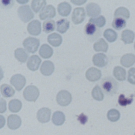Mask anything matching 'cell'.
Here are the masks:
<instances>
[{
  "label": "cell",
  "mask_w": 135,
  "mask_h": 135,
  "mask_svg": "<svg viewBox=\"0 0 135 135\" xmlns=\"http://www.w3.org/2000/svg\"><path fill=\"white\" fill-rule=\"evenodd\" d=\"M101 84L103 90L107 94L113 95L118 91V82L112 77L107 76L103 78L101 82Z\"/></svg>",
  "instance_id": "6da1fadb"
},
{
  "label": "cell",
  "mask_w": 135,
  "mask_h": 135,
  "mask_svg": "<svg viewBox=\"0 0 135 135\" xmlns=\"http://www.w3.org/2000/svg\"><path fill=\"white\" fill-rule=\"evenodd\" d=\"M40 95L38 88L33 85H30L25 88L23 91L24 99L29 102H35Z\"/></svg>",
  "instance_id": "7a4b0ae2"
},
{
  "label": "cell",
  "mask_w": 135,
  "mask_h": 135,
  "mask_svg": "<svg viewBox=\"0 0 135 135\" xmlns=\"http://www.w3.org/2000/svg\"><path fill=\"white\" fill-rule=\"evenodd\" d=\"M17 14L22 21L27 23L34 17V14L28 5L21 6L17 9Z\"/></svg>",
  "instance_id": "3957f363"
},
{
  "label": "cell",
  "mask_w": 135,
  "mask_h": 135,
  "mask_svg": "<svg viewBox=\"0 0 135 135\" xmlns=\"http://www.w3.org/2000/svg\"><path fill=\"white\" fill-rule=\"evenodd\" d=\"M23 45L27 52L34 53L38 48L40 45V41L36 38L28 37L23 41Z\"/></svg>",
  "instance_id": "277c9868"
},
{
  "label": "cell",
  "mask_w": 135,
  "mask_h": 135,
  "mask_svg": "<svg viewBox=\"0 0 135 135\" xmlns=\"http://www.w3.org/2000/svg\"><path fill=\"white\" fill-rule=\"evenodd\" d=\"M56 100L57 103L61 106H67L72 101L71 93L66 90H61L56 95Z\"/></svg>",
  "instance_id": "5b68a950"
},
{
  "label": "cell",
  "mask_w": 135,
  "mask_h": 135,
  "mask_svg": "<svg viewBox=\"0 0 135 135\" xmlns=\"http://www.w3.org/2000/svg\"><path fill=\"white\" fill-rule=\"evenodd\" d=\"M10 83L16 90L21 91L25 85L26 79L22 74H16L11 78Z\"/></svg>",
  "instance_id": "8992f818"
},
{
  "label": "cell",
  "mask_w": 135,
  "mask_h": 135,
  "mask_svg": "<svg viewBox=\"0 0 135 135\" xmlns=\"http://www.w3.org/2000/svg\"><path fill=\"white\" fill-rule=\"evenodd\" d=\"M56 14V11L55 7L49 5L44 6L39 13V17L41 20H44L47 18H53Z\"/></svg>",
  "instance_id": "52a82bcc"
},
{
  "label": "cell",
  "mask_w": 135,
  "mask_h": 135,
  "mask_svg": "<svg viewBox=\"0 0 135 135\" xmlns=\"http://www.w3.org/2000/svg\"><path fill=\"white\" fill-rule=\"evenodd\" d=\"M85 12L83 7L75 8L72 13V20L74 24H79L81 23L85 19Z\"/></svg>",
  "instance_id": "ba28073f"
},
{
  "label": "cell",
  "mask_w": 135,
  "mask_h": 135,
  "mask_svg": "<svg viewBox=\"0 0 135 135\" xmlns=\"http://www.w3.org/2000/svg\"><path fill=\"white\" fill-rule=\"evenodd\" d=\"M51 114V111L50 109L47 108H42L38 110L36 117L40 122L44 123L50 121Z\"/></svg>",
  "instance_id": "9c48e42d"
},
{
  "label": "cell",
  "mask_w": 135,
  "mask_h": 135,
  "mask_svg": "<svg viewBox=\"0 0 135 135\" xmlns=\"http://www.w3.org/2000/svg\"><path fill=\"white\" fill-rule=\"evenodd\" d=\"M27 30L30 34L34 36L38 35L41 32V22L37 20L31 21L28 23Z\"/></svg>",
  "instance_id": "30bf717a"
},
{
  "label": "cell",
  "mask_w": 135,
  "mask_h": 135,
  "mask_svg": "<svg viewBox=\"0 0 135 135\" xmlns=\"http://www.w3.org/2000/svg\"><path fill=\"white\" fill-rule=\"evenodd\" d=\"M101 72L95 68H89L85 73L86 78L90 81L95 82L99 80L101 76Z\"/></svg>",
  "instance_id": "8fae6325"
},
{
  "label": "cell",
  "mask_w": 135,
  "mask_h": 135,
  "mask_svg": "<svg viewBox=\"0 0 135 135\" xmlns=\"http://www.w3.org/2000/svg\"><path fill=\"white\" fill-rule=\"evenodd\" d=\"M21 119L16 114L9 115L7 118V126L11 130H16L21 125Z\"/></svg>",
  "instance_id": "7c38bea8"
},
{
  "label": "cell",
  "mask_w": 135,
  "mask_h": 135,
  "mask_svg": "<svg viewBox=\"0 0 135 135\" xmlns=\"http://www.w3.org/2000/svg\"><path fill=\"white\" fill-rule=\"evenodd\" d=\"M54 71V65L51 61H44L40 68V71L44 76H49L51 75Z\"/></svg>",
  "instance_id": "4fadbf2b"
},
{
  "label": "cell",
  "mask_w": 135,
  "mask_h": 135,
  "mask_svg": "<svg viewBox=\"0 0 135 135\" xmlns=\"http://www.w3.org/2000/svg\"><path fill=\"white\" fill-rule=\"evenodd\" d=\"M86 10L88 16L95 17L101 13V8L99 5L94 3H90L86 6Z\"/></svg>",
  "instance_id": "5bb4252c"
},
{
  "label": "cell",
  "mask_w": 135,
  "mask_h": 135,
  "mask_svg": "<svg viewBox=\"0 0 135 135\" xmlns=\"http://www.w3.org/2000/svg\"><path fill=\"white\" fill-rule=\"evenodd\" d=\"M41 62V59L39 56L36 55H34L30 57L26 65L29 70L35 71L38 69Z\"/></svg>",
  "instance_id": "9a60e30c"
},
{
  "label": "cell",
  "mask_w": 135,
  "mask_h": 135,
  "mask_svg": "<svg viewBox=\"0 0 135 135\" xmlns=\"http://www.w3.org/2000/svg\"><path fill=\"white\" fill-rule=\"evenodd\" d=\"M93 64L98 67H103L108 63V58L103 53H97L94 55L92 59Z\"/></svg>",
  "instance_id": "2e32d148"
},
{
  "label": "cell",
  "mask_w": 135,
  "mask_h": 135,
  "mask_svg": "<svg viewBox=\"0 0 135 135\" xmlns=\"http://www.w3.org/2000/svg\"><path fill=\"white\" fill-rule=\"evenodd\" d=\"M120 63L122 66L129 68L135 63V55L132 53L126 54L121 57Z\"/></svg>",
  "instance_id": "e0dca14e"
},
{
  "label": "cell",
  "mask_w": 135,
  "mask_h": 135,
  "mask_svg": "<svg viewBox=\"0 0 135 135\" xmlns=\"http://www.w3.org/2000/svg\"><path fill=\"white\" fill-rule=\"evenodd\" d=\"M72 9V7L68 3L64 2L60 3L57 6L59 14L62 16H68Z\"/></svg>",
  "instance_id": "ac0fdd59"
},
{
  "label": "cell",
  "mask_w": 135,
  "mask_h": 135,
  "mask_svg": "<svg viewBox=\"0 0 135 135\" xmlns=\"http://www.w3.org/2000/svg\"><path fill=\"white\" fill-rule=\"evenodd\" d=\"M47 42L53 46L57 47L59 46L62 42V36L56 33H53L50 34L47 36Z\"/></svg>",
  "instance_id": "d6986e66"
},
{
  "label": "cell",
  "mask_w": 135,
  "mask_h": 135,
  "mask_svg": "<svg viewBox=\"0 0 135 135\" xmlns=\"http://www.w3.org/2000/svg\"><path fill=\"white\" fill-rule=\"evenodd\" d=\"M53 53V50L52 47L47 44H43L39 50L40 56L44 59H48L51 57Z\"/></svg>",
  "instance_id": "ffe728a7"
},
{
  "label": "cell",
  "mask_w": 135,
  "mask_h": 135,
  "mask_svg": "<svg viewBox=\"0 0 135 135\" xmlns=\"http://www.w3.org/2000/svg\"><path fill=\"white\" fill-rule=\"evenodd\" d=\"M65 120L64 114L61 111H55L52 115V121L53 124L56 126H61Z\"/></svg>",
  "instance_id": "44dd1931"
},
{
  "label": "cell",
  "mask_w": 135,
  "mask_h": 135,
  "mask_svg": "<svg viewBox=\"0 0 135 135\" xmlns=\"http://www.w3.org/2000/svg\"><path fill=\"white\" fill-rule=\"evenodd\" d=\"M135 34L130 30H124L121 34V40L125 44H130L133 42Z\"/></svg>",
  "instance_id": "7402d4cb"
},
{
  "label": "cell",
  "mask_w": 135,
  "mask_h": 135,
  "mask_svg": "<svg viewBox=\"0 0 135 135\" xmlns=\"http://www.w3.org/2000/svg\"><path fill=\"white\" fill-rule=\"evenodd\" d=\"M14 56L19 62L24 63L27 60L28 54L23 48H18L14 51Z\"/></svg>",
  "instance_id": "603a6c76"
},
{
  "label": "cell",
  "mask_w": 135,
  "mask_h": 135,
  "mask_svg": "<svg viewBox=\"0 0 135 135\" xmlns=\"http://www.w3.org/2000/svg\"><path fill=\"white\" fill-rule=\"evenodd\" d=\"M56 30L60 33H64L70 26V22L66 18H62L56 22Z\"/></svg>",
  "instance_id": "cb8c5ba5"
},
{
  "label": "cell",
  "mask_w": 135,
  "mask_h": 135,
  "mask_svg": "<svg viewBox=\"0 0 135 135\" xmlns=\"http://www.w3.org/2000/svg\"><path fill=\"white\" fill-rule=\"evenodd\" d=\"M93 49L97 52H106L108 49V44L103 38H101L94 43Z\"/></svg>",
  "instance_id": "d4e9b609"
},
{
  "label": "cell",
  "mask_w": 135,
  "mask_h": 135,
  "mask_svg": "<svg viewBox=\"0 0 135 135\" xmlns=\"http://www.w3.org/2000/svg\"><path fill=\"white\" fill-rule=\"evenodd\" d=\"M1 92L2 95L5 98H10L15 94V90L9 85L3 84L1 86Z\"/></svg>",
  "instance_id": "484cf974"
},
{
  "label": "cell",
  "mask_w": 135,
  "mask_h": 135,
  "mask_svg": "<svg viewBox=\"0 0 135 135\" xmlns=\"http://www.w3.org/2000/svg\"><path fill=\"white\" fill-rule=\"evenodd\" d=\"M113 75L119 81H122L126 79V71L121 66H115L113 69Z\"/></svg>",
  "instance_id": "4316f807"
},
{
  "label": "cell",
  "mask_w": 135,
  "mask_h": 135,
  "mask_svg": "<svg viewBox=\"0 0 135 135\" xmlns=\"http://www.w3.org/2000/svg\"><path fill=\"white\" fill-rule=\"evenodd\" d=\"M22 104L21 101L18 99H13L9 102L8 108L11 112L16 113L20 111Z\"/></svg>",
  "instance_id": "83f0119b"
},
{
  "label": "cell",
  "mask_w": 135,
  "mask_h": 135,
  "mask_svg": "<svg viewBox=\"0 0 135 135\" xmlns=\"http://www.w3.org/2000/svg\"><path fill=\"white\" fill-rule=\"evenodd\" d=\"M114 17L128 19L130 17V12L126 7H120L115 11Z\"/></svg>",
  "instance_id": "f1b7e54d"
},
{
  "label": "cell",
  "mask_w": 135,
  "mask_h": 135,
  "mask_svg": "<svg viewBox=\"0 0 135 135\" xmlns=\"http://www.w3.org/2000/svg\"><path fill=\"white\" fill-rule=\"evenodd\" d=\"M92 96L95 100L101 101L104 98V94L98 85H95L92 90Z\"/></svg>",
  "instance_id": "f546056e"
},
{
  "label": "cell",
  "mask_w": 135,
  "mask_h": 135,
  "mask_svg": "<svg viewBox=\"0 0 135 135\" xmlns=\"http://www.w3.org/2000/svg\"><path fill=\"white\" fill-rule=\"evenodd\" d=\"M103 36L108 41L111 43L115 41L117 38V33L111 28L105 30L103 33Z\"/></svg>",
  "instance_id": "4dcf8cb0"
},
{
  "label": "cell",
  "mask_w": 135,
  "mask_h": 135,
  "mask_svg": "<svg viewBox=\"0 0 135 135\" xmlns=\"http://www.w3.org/2000/svg\"><path fill=\"white\" fill-rule=\"evenodd\" d=\"M55 28V22L52 20H48L45 21L43 23V31L46 33H50L53 31Z\"/></svg>",
  "instance_id": "1f68e13d"
},
{
  "label": "cell",
  "mask_w": 135,
  "mask_h": 135,
  "mask_svg": "<svg viewBox=\"0 0 135 135\" xmlns=\"http://www.w3.org/2000/svg\"><path fill=\"white\" fill-rule=\"evenodd\" d=\"M126 25V21L123 18L120 17H115L112 23V27L117 30H120L123 28L125 27Z\"/></svg>",
  "instance_id": "d6a6232c"
},
{
  "label": "cell",
  "mask_w": 135,
  "mask_h": 135,
  "mask_svg": "<svg viewBox=\"0 0 135 135\" xmlns=\"http://www.w3.org/2000/svg\"><path fill=\"white\" fill-rule=\"evenodd\" d=\"M120 112L115 109H110L107 113V118L108 120L111 122L117 121L120 119Z\"/></svg>",
  "instance_id": "836d02e7"
},
{
  "label": "cell",
  "mask_w": 135,
  "mask_h": 135,
  "mask_svg": "<svg viewBox=\"0 0 135 135\" xmlns=\"http://www.w3.org/2000/svg\"><path fill=\"white\" fill-rule=\"evenodd\" d=\"M45 1L42 0H33L31 3V7L32 9L36 13H37L42 8H43L46 5Z\"/></svg>",
  "instance_id": "e575fe53"
},
{
  "label": "cell",
  "mask_w": 135,
  "mask_h": 135,
  "mask_svg": "<svg viewBox=\"0 0 135 135\" xmlns=\"http://www.w3.org/2000/svg\"><path fill=\"white\" fill-rule=\"evenodd\" d=\"M89 22L93 24L98 27H101L105 25L106 20L103 16L100 15L97 17H93L90 18Z\"/></svg>",
  "instance_id": "d590c367"
},
{
  "label": "cell",
  "mask_w": 135,
  "mask_h": 135,
  "mask_svg": "<svg viewBox=\"0 0 135 135\" xmlns=\"http://www.w3.org/2000/svg\"><path fill=\"white\" fill-rule=\"evenodd\" d=\"M133 101V95L129 97H126L124 94H121L118 98V103L122 107H125L130 104Z\"/></svg>",
  "instance_id": "8d00e7d4"
},
{
  "label": "cell",
  "mask_w": 135,
  "mask_h": 135,
  "mask_svg": "<svg viewBox=\"0 0 135 135\" xmlns=\"http://www.w3.org/2000/svg\"><path fill=\"white\" fill-rule=\"evenodd\" d=\"M97 27L95 25L91 23H88L84 27L85 33L89 36H93L97 31Z\"/></svg>",
  "instance_id": "74e56055"
},
{
  "label": "cell",
  "mask_w": 135,
  "mask_h": 135,
  "mask_svg": "<svg viewBox=\"0 0 135 135\" xmlns=\"http://www.w3.org/2000/svg\"><path fill=\"white\" fill-rule=\"evenodd\" d=\"M128 81L131 84L135 85V68H131L128 71Z\"/></svg>",
  "instance_id": "f35d334b"
},
{
  "label": "cell",
  "mask_w": 135,
  "mask_h": 135,
  "mask_svg": "<svg viewBox=\"0 0 135 135\" xmlns=\"http://www.w3.org/2000/svg\"><path fill=\"white\" fill-rule=\"evenodd\" d=\"M6 102L4 99H0V113H4L6 110Z\"/></svg>",
  "instance_id": "ab89813d"
},
{
  "label": "cell",
  "mask_w": 135,
  "mask_h": 135,
  "mask_svg": "<svg viewBox=\"0 0 135 135\" xmlns=\"http://www.w3.org/2000/svg\"><path fill=\"white\" fill-rule=\"evenodd\" d=\"M5 124V119L4 116L0 115V129L2 128Z\"/></svg>",
  "instance_id": "60d3db41"
},
{
  "label": "cell",
  "mask_w": 135,
  "mask_h": 135,
  "mask_svg": "<svg viewBox=\"0 0 135 135\" xmlns=\"http://www.w3.org/2000/svg\"><path fill=\"white\" fill-rule=\"evenodd\" d=\"M72 3L75 4V5H82L83 4V3H85L86 2V1H71Z\"/></svg>",
  "instance_id": "b9f144b4"
},
{
  "label": "cell",
  "mask_w": 135,
  "mask_h": 135,
  "mask_svg": "<svg viewBox=\"0 0 135 135\" xmlns=\"http://www.w3.org/2000/svg\"><path fill=\"white\" fill-rule=\"evenodd\" d=\"M3 76H4V72L2 68L0 66V81L3 78Z\"/></svg>",
  "instance_id": "7bdbcfd3"
},
{
  "label": "cell",
  "mask_w": 135,
  "mask_h": 135,
  "mask_svg": "<svg viewBox=\"0 0 135 135\" xmlns=\"http://www.w3.org/2000/svg\"><path fill=\"white\" fill-rule=\"evenodd\" d=\"M134 49H135V43H134Z\"/></svg>",
  "instance_id": "ee69618b"
},
{
  "label": "cell",
  "mask_w": 135,
  "mask_h": 135,
  "mask_svg": "<svg viewBox=\"0 0 135 135\" xmlns=\"http://www.w3.org/2000/svg\"><path fill=\"white\" fill-rule=\"evenodd\" d=\"M134 135H135V132H134Z\"/></svg>",
  "instance_id": "f6af8a7d"
}]
</instances>
